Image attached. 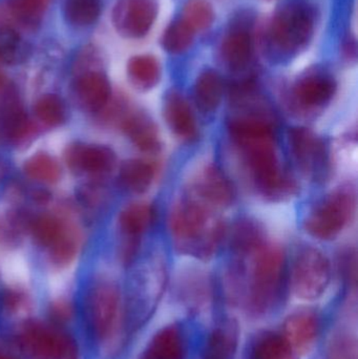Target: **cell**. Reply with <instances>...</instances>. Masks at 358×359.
I'll use <instances>...</instances> for the list:
<instances>
[{
  "label": "cell",
  "instance_id": "obj_28",
  "mask_svg": "<svg viewBox=\"0 0 358 359\" xmlns=\"http://www.w3.org/2000/svg\"><path fill=\"white\" fill-rule=\"evenodd\" d=\"M50 0H8V8L12 18L25 27L41 22Z\"/></svg>",
  "mask_w": 358,
  "mask_h": 359
},
{
  "label": "cell",
  "instance_id": "obj_8",
  "mask_svg": "<svg viewBox=\"0 0 358 359\" xmlns=\"http://www.w3.org/2000/svg\"><path fill=\"white\" fill-rule=\"evenodd\" d=\"M290 153L298 170L311 180L322 181L330 172V153L322 137L304 126L290 128Z\"/></svg>",
  "mask_w": 358,
  "mask_h": 359
},
{
  "label": "cell",
  "instance_id": "obj_29",
  "mask_svg": "<svg viewBox=\"0 0 358 359\" xmlns=\"http://www.w3.org/2000/svg\"><path fill=\"white\" fill-rule=\"evenodd\" d=\"M29 178L42 184H54L61 177V168L55 158L39 153L27 160L23 168Z\"/></svg>",
  "mask_w": 358,
  "mask_h": 359
},
{
  "label": "cell",
  "instance_id": "obj_35",
  "mask_svg": "<svg viewBox=\"0 0 358 359\" xmlns=\"http://www.w3.org/2000/svg\"><path fill=\"white\" fill-rule=\"evenodd\" d=\"M214 11L206 0H189L183 11V20L193 31H204L212 27L214 20Z\"/></svg>",
  "mask_w": 358,
  "mask_h": 359
},
{
  "label": "cell",
  "instance_id": "obj_36",
  "mask_svg": "<svg viewBox=\"0 0 358 359\" xmlns=\"http://www.w3.org/2000/svg\"><path fill=\"white\" fill-rule=\"evenodd\" d=\"M23 48L21 39L13 27L0 29V62L12 63L20 60Z\"/></svg>",
  "mask_w": 358,
  "mask_h": 359
},
{
  "label": "cell",
  "instance_id": "obj_34",
  "mask_svg": "<svg viewBox=\"0 0 358 359\" xmlns=\"http://www.w3.org/2000/svg\"><path fill=\"white\" fill-rule=\"evenodd\" d=\"M37 119L48 128H56L67 120V109L62 99L56 95H44L35 104Z\"/></svg>",
  "mask_w": 358,
  "mask_h": 359
},
{
  "label": "cell",
  "instance_id": "obj_44",
  "mask_svg": "<svg viewBox=\"0 0 358 359\" xmlns=\"http://www.w3.org/2000/svg\"><path fill=\"white\" fill-rule=\"evenodd\" d=\"M141 359H151L149 358V356L146 355V354L144 353V355H143V358Z\"/></svg>",
  "mask_w": 358,
  "mask_h": 359
},
{
  "label": "cell",
  "instance_id": "obj_17",
  "mask_svg": "<svg viewBox=\"0 0 358 359\" xmlns=\"http://www.w3.org/2000/svg\"><path fill=\"white\" fill-rule=\"evenodd\" d=\"M122 130L130 142L144 154L155 155L161 149L159 128L144 111H126L120 121Z\"/></svg>",
  "mask_w": 358,
  "mask_h": 359
},
{
  "label": "cell",
  "instance_id": "obj_37",
  "mask_svg": "<svg viewBox=\"0 0 358 359\" xmlns=\"http://www.w3.org/2000/svg\"><path fill=\"white\" fill-rule=\"evenodd\" d=\"M328 359H358L357 337L347 332L334 335L328 348Z\"/></svg>",
  "mask_w": 358,
  "mask_h": 359
},
{
  "label": "cell",
  "instance_id": "obj_4",
  "mask_svg": "<svg viewBox=\"0 0 358 359\" xmlns=\"http://www.w3.org/2000/svg\"><path fill=\"white\" fill-rule=\"evenodd\" d=\"M246 304L254 314L270 311L281 297L286 272V255L282 247L267 243L250 257Z\"/></svg>",
  "mask_w": 358,
  "mask_h": 359
},
{
  "label": "cell",
  "instance_id": "obj_13",
  "mask_svg": "<svg viewBox=\"0 0 358 359\" xmlns=\"http://www.w3.org/2000/svg\"><path fill=\"white\" fill-rule=\"evenodd\" d=\"M252 25L250 18L239 17L231 23L221 42V60L233 73L245 72L254 58Z\"/></svg>",
  "mask_w": 358,
  "mask_h": 359
},
{
  "label": "cell",
  "instance_id": "obj_26",
  "mask_svg": "<svg viewBox=\"0 0 358 359\" xmlns=\"http://www.w3.org/2000/svg\"><path fill=\"white\" fill-rule=\"evenodd\" d=\"M145 354L151 359H184V345L179 329L176 326L162 329Z\"/></svg>",
  "mask_w": 358,
  "mask_h": 359
},
{
  "label": "cell",
  "instance_id": "obj_40",
  "mask_svg": "<svg viewBox=\"0 0 358 359\" xmlns=\"http://www.w3.org/2000/svg\"><path fill=\"white\" fill-rule=\"evenodd\" d=\"M25 295L21 291L8 289L2 295V303L8 311L15 312L25 304Z\"/></svg>",
  "mask_w": 358,
  "mask_h": 359
},
{
  "label": "cell",
  "instance_id": "obj_9",
  "mask_svg": "<svg viewBox=\"0 0 358 359\" xmlns=\"http://www.w3.org/2000/svg\"><path fill=\"white\" fill-rule=\"evenodd\" d=\"M21 345L31 354L43 359H76L77 349L73 339L52 327L37 322L25 325Z\"/></svg>",
  "mask_w": 358,
  "mask_h": 359
},
{
  "label": "cell",
  "instance_id": "obj_45",
  "mask_svg": "<svg viewBox=\"0 0 358 359\" xmlns=\"http://www.w3.org/2000/svg\"><path fill=\"white\" fill-rule=\"evenodd\" d=\"M0 132H1V126H0Z\"/></svg>",
  "mask_w": 358,
  "mask_h": 359
},
{
  "label": "cell",
  "instance_id": "obj_23",
  "mask_svg": "<svg viewBox=\"0 0 358 359\" xmlns=\"http://www.w3.org/2000/svg\"><path fill=\"white\" fill-rule=\"evenodd\" d=\"M126 71L130 83L145 92L153 90L161 79V65L153 55L143 54L132 57L128 60Z\"/></svg>",
  "mask_w": 358,
  "mask_h": 359
},
{
  "label": "cell",
  "instance_id": "obj_11",
  "mask_svg": "<svg viewBox=\"0 0 358 359\" xmlns=\"http://www.w3.org/2000/svg\"><path fill=\"white\" fill-rule=\"evenodd\" d=\"M156 209L147 202L128 205L119 215V229L123 236L121 259L125 265L134 262L140 248L143 234L155 224Z\"/></svg>",
  "mask_w": 358,
  "mask_h": 359
},
{
  "label": "cell",
  "instance_id": "obj_30",
  "mask_svg": "<svg viewBox=\"0 0 358 359\" xmlns=\"http://www.w3.org/2000/svg\"><path fill=\"white\" fill-rule=\"evenodd\" d=\"M195 32L183 19L172 22L162 36V46L170 54L186 52L193 42Z\"/></svg>",
  "mask_w": 358,
  "mask_h": 359
},
{
  "label": "cell",
  "instance_id": "obj_25",
  "mask_svg": "<svg viewBox=\"0 0 358 359\" xmlns=\"http://www.w3.org/2000/svg\"><path fill=\"white\" fill-rule=\"evenodd\" d=\"M239 341V332L233 322L216 327L207 339L203 359H233Z\"/></svg>",
  "mask_w": 358,
  "mask_h": 359
},
{
  "label": "cell",
  "instance_id": "obj_14",
  "mask_svg": "<svg viewBox=\"0 0 358 359\" xmlns=\"http://www.w3.org/2000/svg\"><path fill=\"white\" fill-rule=\"evenodd\" d=\"M120 309V292L116 285L101 282L88 295V314L95 334L106 339L113 332Z\"/></svg>",
  "mask_w": 358,
  "mask_h": 359
},
{
  "label": "cell",
  "instance_id": "obj_2",
  "mask_svg": "<svg viewBox=\"0 0 358 359\" xmlns=\"http://www.w3.org/2000/svg\"><path fill=\"white\" fill-rule=\"evenodd\" d=\"M168 228L177 252L201 261L212 259L226 236V226L216 209L191 194L172 205Z\"/></svg>",
  "mask_w": 358,
  "mask_h": 359
},
{
  "label": "cell",
  "instance_id": "obj_42",
  "mask_svg": "<svg viewBox=\"0 0 358 359\" xmlns=\"http://www.w3.org/2000/svg\"><path fill=\"white\" fill-rule=\"evenodd\" d=\"M6 90V78L4 74L0 71V92H4Z\"/></svg>",
  "mask_w": 358,
  "mask_h": 359
},
{
  "label": "cell",
  "instance_id": "obj_33",
  "mask_svg": "<svg viewBox=\"0 0 358 359\" xmlns=\"http://www.w3.org/2000/svg\"><path fill=\"white\" fill-rule=\"evenodd\" d=\"M64 224L54 215H41L32 217L29 229L38 245L48 248L62 231Z\"/></svg>",
  "mask_w": 358,
  "mask_h": 359
},
{
  "label": "cell",
  "instance_id": "obj_19",
  "mask_svg": "<svg viewBox=\"0 0 358 359\" xmlns=\"http://www.w3.org/2000/svg\"><path fill=\"white\" fill-rule=\"evenodd\" d=\"M319 322L317 314L302 310L291 314L284 324V339L294 352L306 353L319 334Z\"/></svg>",
  "mask_w": 358,
  "mask_h": 359
},
{
  "label": "cell",
  "instance_id": "obj_16",
  "mask_svg": "<svg viewBox=\"0 0 358 359\" xmlns=\"http://www.w3.org/2000/svg\"><path fill=\"white\" fill-rule=\"evenodd\" d=\"M65 161L74 172L105 175L116 166L113 149L104 145H88L76 143L67 149Z\"/></svg>",
  "mask_w": 358,
  "mask_h": 359
},
{
  "label": "cell",
  "instance_id": "obj_7",
  "mask_svg": "<svg viewBox=\"0 0 358 359\" xmlns=\"http://www.w3.org/2000/svg\"><path fill=\"white\" fill-rule=\"evenodd\" d=\"M330 280L329 259L315 247L301 249L292 266L291 286L294 294L305 301H315L326 292Z\"/></svg>",
  "mask_w": 358,
  "mask_h": 359
},
{
  "label": "cell",
  "instance_id": "obj_3",
  "mask_svg": "<svg viewBox=\"0 0 358 359\" xmlns=\"http://www.w3.org/2000/svg\"><path fill=\"white\" fill-rule=\"evenodd\" d=\"M317 13L306 2H292L275 11L265 29V44L273 57L286 58L304 50L315 35Z\"/></svg>",
  "mask_w": 358,
  "mask_h": 359
},
{
  "label": "cell",
  "instance_id": "obj_32",
  "mask_svg": "<svg viewBox=\"0 0 358 359\" xmlns=\"http://www.w3.org/2000/svg\"><path fill=\"white\" fill-rule=\"evenodd\" d=\"M252 359H296V355L283 337L268 333L256 341Z\"/></svg>",
  "mask_w": 358,
  "mask_h": 359
},
{
  "label": "cell",
  "instance_id": "obj_39",
  "mask_svg": "<svg viewBox=\"0 0 358 359\" xmlns=\"http://www.w3.org/2000/svg\"><path fill=\"white\" fill-rule=\"evenodd\" d=\"M50 318L57 323H65L71 318L73 314V306L69 302L64 299H59V301L53 303L50 309Z\"/></svg>",
  "mask_w": 358,
  "mask_h": 359
},
{
  "label": "cell",
  "instance_id": "obj_43",
  "mask_svg": "<svg viewBox=\"0 0 358 359\" xmlns=\"http://www.w3.org/2000/svg\"><path fill=\"white\" fill-rule=\"evenodd\" d=\"M0 359H15L12 356L4 355V354H0Z\"/></svg>",
  "mask_w": 358,
  "mask_h": 359
},
{
  "label": "cell",
  "instance_id": "obj_10",
  "mask_svg": "<svg viewBox=\"0 0 358 359\" xmlns=\"http://www.w3.org/2000/svg\"><path fill=\"white\" fill-rule=\"evenodd\" d=\"M158 0H117L111 20L118 34L128 39L144 37L158 16Z\"/></svg>",
  "mask_w": 358,
  "mask_h": 359
},
{
  "label": "cell",
  "instance_id": "obj_15",
  "mask_svg": "<svg viewBox=\"0 0 358 359\" xmlns=\"http://www.w3.org/2000/svg\"><path fill=\"white\" fill-rule=\"evenodd\" d=\"M163 117L170 132L179 140L193 143L199 139V126L193 107L180 90H170L164 97Z\"/></svg>",
  "mask_w": 358,
  "mask_h": 359
},
{
  "label": "cell",
  "instance_id": "obj_20",
  "mask_svg": "<svg viewBox=\"0 0 358 359\" xmlns=\"http://www.w3.org/2000/svg\"><path fill=\"white\" fill-rule=\"evenodd\" d=\"M0 126L6 138L13 144L25 143L33 135V123L12 93H6L0 109Z\"/></svg>",
  "mask_w": 358,
  "mask_h": 359
},
{
  "label": "cell",
  "instance_id": "obj_18",
  "mask_svg": "<svg viewBox=\"0 0 358 359\" xmlns=\"http://www.w3.org/2000/svg\"><path fill=\"white\" fill-rule=\"evenodd\" d=\"M75 88L78 100L90 113L102 111L111 101V83L101 72H84L78 77Z\"/></svg>",
  "mask_w": 358,
  "mask_h": 359
},
{
  "label": "cell",
  "instance_id": "obj_31",
  "mask_svg": "<svg viewBox=\"0 0 358 359\" xmlns=\"http://www.w3.org/2000/svg\"><path fill=\"white\" fill-rule=\"evenodd\" d=\"M65 16L76 27H90L98 20L101 12L100 0H67Z\"/></svg>",
  "mask_w": 358,
  "mask_h": 359
},
{
  "label": "cell",
  "instance_id": "obj_27",
  "mask_svg": "<svg viewBox=\"0 0 358 359\" xmlns=\"http://www.w3.org/2000/svg\"><path fill=\"white\" fill-rule=\"evenodd\" d=\"M79 248V236L75 228L64 224L62 231L55 242L48 247L50 262L57 267H65L71 264L77 255Z\"/></svg>",
  "mask_w": 358,
  "mask_h": 359
},
{
  "label": "cell",
  "instance_id": "obj_21",
  "mask_svg": "<svg viewBox=\"0 0 358 359\" xmlns=\"http://www.w3.org/2000/svg\"><path fill=\"white\" fill-rule=\"evenodd\" d=\"M267 243L266 230L258 219L243 217L231 229L230 248L237 259L250 257Z\"/></svg>",
  "mask_w": 358,
  "mask_h": 359
},
{
  "label": "cell",
  "instance_id": "obj_5",
  "mask_svg": "<svg viewBox=\"0 0 358 359\" xmlns=\"http://www.w3.org/2000/svg\"><path fill=\"white\" fill-rule=\"evenodd\" d=\"M354 186L345 184L332 190L312 207L304 222L307 233L319 241H332L352 223L357 212Z\"/></svg>",
  "mask_w": 358,
  "mask_h": 359
},
{
  "label": "cell",
  "instance_id": "obj_38",
  "mask_svg": "<svg viewBox=\"0 0 358 359\" xmlns=\"http://www.w3.org/2000/svg\"><path fill=\"white\" fill-rule=\"evenodd\" d=\"M357 252L354 249H345L340 255V267L346 280L357 284Z\"/></svg>",
  "mask_w": 358,
  "mask_h": 359
},
{
  "label": "cell",
  "instance_id": "obj_12",
  "mask_svg": "<svg viewBox=\"0 0 358 359\" xmlns=\"http://www.w3.org/2000/svg\"><path fill=\"white\" fill-rule=\"evenodd\" d=\"M188 194L216 210L229 208L237 198V190L233 182L214 164H207L198 172L191 182Z\"/></svg>",
  "mask_w": 358,
  "mask_h": 359
},
{
  "label": "cell",
  "instance_id": "obj_22",
  "mask_svg": "<svg viewBox=\"0 0 358 359\" xmlns=\"http://www.w3.org/2000/svg\"><path fill=\"white\" fill-rule=\"evenodd\" d=\"M224 96V82L218 72L205 69L198 76L193 88V99L203 114L218 111Z\"/></svg>",
  "mask_w": 358,
  "mask_h": 359
},
{
  "label": "cell",
  "instance_id": "obj_6",
  "mask_svg": "<svg viewBox=\"0 0 358 359\" xmlns=\"http://www.w3.org/2000/svg\"><path fill=\"white\" fill-rule=\"evenodd\" d=\"M336 90L338 82L331 72L325 67H311L292 86L290 107L301 115H315L331 103Z\"/></svg>",
  "mask_w": 358,
  "mask_h": 359
},
{
  "label": "cell",
  "instance_id": "obj_24",
  "mask_svg": "<svg viewBox=\"0 0 358 359\" xmlns=\"http://www.w3.org/2000/svg\"><path fill=\"white\" fill-rule=\"evenodd\" d=\"M156 177V166L149 160L130 159L120 168L122 186L134 194H144L151 188Z\"/></svg>",
  "mask_w": 358,
  "mask_h": 359
},
{
  "label": "cell",
  "instance_id": "obj_1",
  "mask_svg": "<svg viewBox=\"0 0 358 359\" xmlns=\"http://www.w3.org/2000/svg\"><path fill=\"white\" fill-rule=\"evenodd\" d=\"M273 113H237L229 119V137L259 196L284 202L298 192L296 180L284 170L277 153Z\"/></svg>",
  "mask_w": 358,
  "mask_h": 359
},
{
  "label": "cell",
  "instance_id": "obj_41",
  "mask_svg": "<svg viewBox=\"0 0 358 359\" xmlns=\"http://www.w3.org/2000/svg\"><path fill=\"white\" fill-rule=\"evenodd\" d=\"M342 52L345 60L348 61V62H355L357 57V39L348 36L345 39L344 44H343Z\"/></svg>",
  "mask_w": 358,
  "mask_h": 359
}]
</instances>
